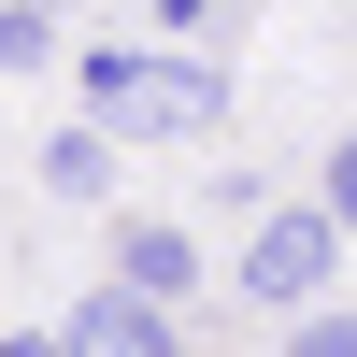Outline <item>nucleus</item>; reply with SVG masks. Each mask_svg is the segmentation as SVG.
Masks as SVG:
<instances>
[{
  "mask_svg": "<svg viewBox=\"0 0 357 357\" xmlns=\"http://www.w3.org/2000/svg\"><path fill=\"white\" fill-rule=\"evenodd\" d=\"M72 357H186V343H172V314L143 301V286H100V301L72 314Z\"/></svg>",
  "mask_w": 357,
  "mask_h": 357,
  "instance_id": "3",
  "label": "nucleus"
},
{
  "mask_svg": "<svg viewBox=\"0 0 357 357\" xmlns=\"http://www.w3.org/2000/svg\"><path fill=\"white\" fill-rule=\"evenodd\" d=\"M0 357H72V343H57V329H15V343H0Z\"/></svg>",
  "mask_w": 357,
  "mask_h": 357,
  "instance_id": "9",
  "label": "nucleus"
},
{
  "mask_svg": "<svg viewBox=\"0 0 357 357\" xmlns=\"http://www.w3.org/2000/svg\"><path fill=\"white\" fill-rule=\"evenodd\" d=\"M286 357H357V314H301V343Z\"/></svg>",
  "mask_w": 357,
  "mask_h": 357,
  "instance_id": "7",
  "label": "nucleus"
},
{
  "mask_svg": "<svg viewBox=\"0 0 357 357\" xmlns=\"http://www.w3.org/2000/svg\"><path fill=\"white\" fill-rule=\"evenodd\" d=\"M200 15H215V0H158V29H200Z\"/></svg>",
  "mask_w": 357,
  "mask_h": 357,
  "instance_id": "10",
  "label": "nucleus"
},
{
  "mask_svg": "<svg viewBox=\"0 0 357 357\" xmlns=\"http://www.w3.org/2000/svg\"><path fill=\"white\" fill-rule=\"evenodd\" d=\"M114 286H143V301H186V286H200L186 229H129V243H114Z\"/></svg>",
  "mask_w": 357,
  "mask_h": 357,
  "instance_id": "4",
  "label": "nucleus"
},
{
  "mask_svg": "<svg viewBox=\"0 0 357 357\" xmlns=\"http://www.w3.org/2000/svg\"><path fill=\"white\" fill-rule=\"evenodd\" d=\"M100 158H114V143H100V129H72V143H43V172H57V186H72V200H86V186H100Z\"/></svg>",
  "mask_w": 357,
  "mask_h": 357,
  "instance_id": "6",
  "label": "nucleus"
},
{
  "mask_svg": "<svg viewBox=\"0 0 357 357\" xmlns=\"http://www.w3.org/2000/svg\"><path fill=\"white\" fill-rule=\"evenodd\" d=\"M29 15H72V0H29Z\"/></svg>",
  "mask_w": 357,
  "mask_h": 357,
  "instance_id": "11",
  "label": "nucleus"
},
{
  "mask_svg": "<svg viewBox=\"0 0 357 357\" xmlns=\"http://www.w3.org/2000/svg\"><path fill=\"white\" fill-rule=\"evenodd\" d=\"M329 243H343L329 215H272L243 243V286H257V301H314V286H329Z\"/></svg>",
  "mask_w": 357,
  "mask_h": 357,
  "instance_id": "2",
  "label": "nucleus"
},
{
  "mask_svg": "<svg viewBox=\"0 0 357 357\" xmlns=\"http://www.w3.org/2000/svg\"><path fill=\"white\" fill-rule=\"evenodd\" d=\"M329 229H357V143L329 158Z\"/></svg>",
  "mask_w": 357,
  "mask_h": 357,
  "instance_id": "8",
  "label": "nucleus"
},
{
  "mask_svg": "<svg viewBox=\"0 0 357 357\" xmlns=\"http://www.w3.org/2000/svg\"><path fill=\"white\" fill-rule=\"evenodd\" d=\"M43 43H57V15H29V0H0V72H29Z\"/></svg>",
  "mask_w": 357,
  "mask_h": 357,
  "instance_id": "5",
  "label": "nucleus"
},
{
  "mask_svg": "<svg viewBox=\"0 0 357 357\" xmlns=\"http://www.w3.org/2000/svg\"><path fill=\"white\" fill-rule=\"evenodd\" d=\"M86 114H100V143H186L229 114V86L200 72V57H86Z\"/></svg>",
  "mask_w": 357,
  "mask_h": 357,
  "instance_id": "1",
  "label": "nucleus"
}]
</instances>
